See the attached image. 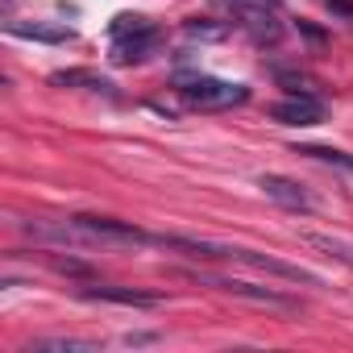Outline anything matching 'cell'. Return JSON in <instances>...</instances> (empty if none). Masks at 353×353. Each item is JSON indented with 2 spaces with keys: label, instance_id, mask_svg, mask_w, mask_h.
Listing matches in <instances>:
<instances>
[{
  "label": "cell",
  "instance_id": "6da1fadb",
  "mask_svg": "<svg viewBox=\"0 0 353 353\" xmlns=\"http://www.w3.org/2000/svg\"><path fill=\"white\" fill-rule=\"evenodd\" d=\"M79 233L88 245H100V250H141L154 241V233L129 225V221H112V216H75Z\"/></svg>",
  "mask_w": 353,
  "mask_h": 353
},
{
  "label": "cell",
  "instance_id": "7a4b0ae2",
  "mask_svg": "<svg viewBox=\"0 0 353 353\" xmlns=\"http://www.w3.org/2000/svg\"><path fill=\"white\" fill-rule=\"evenodd\" d=\"M179 96L192 108H233V104L250 100V88L229 83V79H212V75H192V79H179Z\"/></svg>",
  "mask_w": 353,
  "mask_h": 353
},
{
  "label": "cell",
  "instance_id": "3957f363",
  "mask_svg": "<svg viewBox=\"0 0 353 353\" xmlns=\"http://www.w3.org/2000/svg\"><path fill=\"white\" fill-rule=\"evenodd\" d=\"M200 283L225 291V295H237V299H250V303H266V307H283V312H299V299L287 295V291H274V287H258V283H241V279H221V274H196Z\"/></svg>",
  "mask_w": 353,
  "mask_h": 353
},
{
  "label": "cell",
  "instance_id": "277c9868",
  "mask_svg": "<svg viewBox=\"0 0 353 353\" xmlns=\"http://www.w3.org/2000/svg\"><path fill=\"white\" fill-rule=\"evenodd\" d=\"M229 262H241V266L266 270V274H274V279H283V283H299V287H324V283H320V274H312V270H303V266H295V262L270 258V254H262V250L233 245V258H229Z\"/></svg>",
  "mask_w": 353,
  "mask_h": 353
},
{
  "label": "cell",
  "instance_id": "5b68a950",
  "mask_svg": "<svg viewBox=\"0 0 353 353\" xmlns=\"http://www.w3.org/2000/svg\"><path fill=\"white\" fill-rule=\"evenodd\" d=\"M225 5H233V21L258 42V46H266V42H279L283 38V26H279V17L262 5V0H225Z\"/></svg>",
  "mask_w": 353,
  "mask_h": 353
},
{
  "label": "cell",
  "instance_id": "8992f818",
  "mask_svg": "<svg viewBox=\"0 0 353 353\" xmlns=\"http://www.w3.org/2000/svg\"><path fill=\"white\" fill-rule=\"evenodd\" d=\"M270 121H279V125H320L324 121V104L312 92H291L287 100L270 104Z\"/></svg>",
  "mask_w": 353,
  "mask_h": 353
},
{
  "label": "cell",
  "instance_id": "52a82bcc",
  "mask_svg": "<svg viewBox=\"0 0 353 353\" xmlns=\"http://www.w3.org/2000/svg\"><path fill=\"white\" fill-rule=\"evenodd\" d=\"M158 42H162V34L145 21V26H137V30H129V34L117 38V46H112V63H121V67L141 63V59H150V54L158 50Z\"/></svg>",
  "mask_w": 353,
  "mask_h": 353
},
{
  "label": "cell",
  "instance_id": "ba28073f",
  "mask_svg": "<svg viewBox=\"0 0 353 353\" xmlns=\"http://www.w3.org/2000/svg\"><path fill=\"white\" fill-rule=\"evenodd\" d=\"M79 295H83V299H92V303H121V307H158V303H162V295H158V291H137V287H108V283L83 287Z\"/></svg>",
  "mask_w": 353,
  "mask_h": 353
},
{
  "label": "cell",
  "instance_id": "9c48e42d",
  "mask_svg": "<svg viewBox=\"0 0 353 353\" xmlns=\"http://www.w3.org/2000/svg\"><path fill=\"white\" fill-rule=\"evenodd\" d=\"M258 188H262L274 204H283V208H291V212H312V196H307L295 179H287V174H262Z\"/></svg>",
  "mask_w": 353,
  "mask_h": 353
},
{
  "label": "cell",
  "instance_id": "30bf717a",
  "mask_svg": "<svg viewBox=\"0 0 353 353\" xmlns=\"http://www.w3.org/2000/svg\"><path fill=\"white\" fill-rule=\"evenodd\" d=\"M104 345L92 336H38L30 345H21V353H100Z\"/></svg>",
  "mask_w": 353,
  "mask_h": 353
},
{
  "label": "cell",
  "instance_id": "8fae6325",
  "mask_svg": "<svg viewBox=\"0 0 353 353\" xmlns=\"http://www.w3.org/2000/svg\"><path fill=\"white\" fill-rule=\"evenodd\" d=\"M54 88H83V92H104V96H117L112 79L96 75V71H83V67H71V71H54L50 75Z\"/></svg>",
  "mask_w": 353,
  "mask_h": 353
},
{
  "label": "cell",
  "instance_id": "7c38bea8",
  "mask_svg": "<svg viewBox=\"0 0 353 353\" xmlns=\"http://www.w3.org/2000/svg\"><path fill=\"white\" fill-rule=\"evenodd\" d=\"M9 34L13 38H30V42H50V46H67V42H75V30H67V26H26V21H9Z\"/></svg>",
  "mask_w": 353,
  "mask_h": 353
},
{
  "label": "cell",
  "instance_id": "4fadbf2b",
  "mask_svg": "<svg viewBox=\"0 0 353 353\" xmlns=\"http://www.w3.org/2000/svg\"><path fill=\"white\" fill-rule=\"evenodd\" d=\"M303 241H307L312 250H320V254H328V258H336V262L353 266V241L332 237V233H303Z\"/></svg>",
  "mask_w": 353,
  "mask_h": 353
},
{
  "label": "cell",
  "instance_id": "5bb4252c",
  "mask_svg": "<svg viewBox=\"0 0 353 353\" xmlns=\"http://www.w3.org/2000/svg\"><path fill=\"white\" fill-rule=\"evenodd\" d=\"M295 154H307V158H316V162H328V166L353 174V154H345V150H336V145H295Z\"/></svg>",
  "mask_w": 353,
  "mask_h": 353
},
{
  "label": "cell",
  "instance_id": "9a60e30c",
  "mask_svg": "<svg viewBox=\"0 0 353 353\" xmlns=\"http://www.w3.org/2000/svg\"><path fill=\"white\" fill-rule=\"evenodd\" d=\"M188 38H200V42H221L225 38V26H208V21H188L183 26Z\"/></svg>",
  "mask_w": 353,
  "mask_h": 353
},
{
  "label": "cell",
  "instance_id": "2e32d148",
  "mask_svg": "<svg viewBox=\"0 0 353 353\" xmlns=\"http://www.w3.org/2000/svg\"><path fill=\"white\" fill-rule=\"evenodd\" d=\"M137 26H145V17H133V13H121V17L112 21V38H121V34H129V30H137Z\"/></svg>",
  "mask_w": 353,
  "mask_h": 353
},
{
  "label": "cell",
  "instance_id": "e0dca14e",
  "mask_svg": "<svg viewBox=\"0 0 353 353\" xmlns=\"http://www.w3.org/2000/svg\"><path fill=\"white\" fill-rule=\"evenodd\" d=\"M54 270H63V274H92V266L75 262V258H54Z\"/></svg>",
  "mask_w": 353,
  "mask_h": 353
},
{
  "label": "cell",
  "instance_id": "ac0fdd59",
  "mask_svg": "<svg viewBox=\"0 0 353 353\" xmlns=\"http://www.w3.org/2000/svg\"><path fill=\"white\" fill-rule=\"evenodd\" d=\"M328 9H332V13H341V17H349V21H353V0H328Z\"/></svg>",
  "mask_w": 353,
  "mask_h": 353
},
{
  "label": "cell",
  "instance_id": "d6986e66",
  "mask_svg": "<svg viewBox=\"0 0 353 353\" xmlns=\"http://www.w3.org/2000/svg\"><path fill=\"white\" fill-rule=\"evenodd\" d=\"M145 341H154V336H150V332H129V336H125V345H145Z\"/></svg>",
  "mask_w": 353,
  "mask_h": 353
},
{
  "label": "cell",
  "instance_id": "ffe728a7",
  "mask_svg": "<svg viewBox=\"0 0 353 353\" xmlns=\"http://www.w3.org/2000/svg\"><path fill=\"white\" fill-rule=\"evenodd\" d=\"M262 5H274V0H262Z\"/></svg>",
  "mask_w": 353,
  "mask_h": 353
}]
</instances>
